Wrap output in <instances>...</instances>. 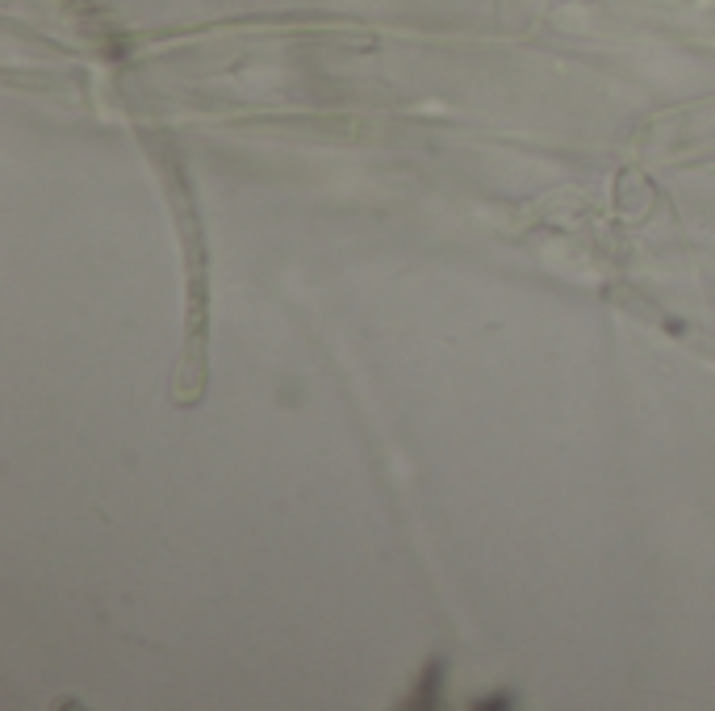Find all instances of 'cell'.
Returning <instances> with one entry per match:
<instances>
[]
</instances>
